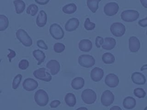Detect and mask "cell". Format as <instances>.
<instances>
[{
  "label": "cell",
  "mask_w": 147,
  "mask_h": 110,
  "mask_svg": "<svg viewBox=\"0 0 147 110\" xmlns=\"http://www.w3.org/2000/svg\"><path fill=\"white\" fill-rule=\"evenodd\" d=\"M47 68L49 70L52 75H55L60 71V65L57 61L51 60L47 62Z\"/></svg>",
  "instance_id": "15"
},
{
  "label": "cell",
  "mask_w": 147,
  "mask_h": 110,
  "mask_svg": "<svg viewBox=\"0 0 147 110\" xmlns=\"http://www.w3.org/2000/svg\"><path fill=\"white\" fill-rule=\"evenodd\" d=\"M49 33L51 36L55 40H61L64 36L63 29L57 23H53L50 26Z\"/></svg>",
  "instance_id": "5"
},
{
  "label": "cell",
  "mask_w": 147,
  "mask_h": 110,
  "mask_svg": "<svg viewBox=\"0 0 147 110\" xmlns=\"http://www.w3.org/2000/svg\"><path fill=\"white\" fill-rule=\"evenodd\" d=\"M126 31V28L121 22H114L110 26V32L115 37L122 36Z\"/></svg>",
  "instance_id": "7"
},
{
  "label": "cell",
  "mask_w": 147,
  "mask_h": 110,
  "mask_svg": "<svg viewBox=\"0 0 147 110\" xmlns=\"http://www.w3.org/2000/svg\"><path fill=\"white\" fill-rule=\"evenodd\" d=\"M38 10V6L35 4H31L30 5L27 9H26V13L30 14L31 16H34Z\"/></svg>",
  "instance_id": "30"
},
{
  "label": "cell",
  "mask_w": 147,
  "mask_h": 110,
  "mask_svg": "<svg viewBox=\"0 0 147 110\" xmlns=\"http://www.w3.org/2000/svg\"><path fill=\"white\" fill-rule=\"evenodd\" d=\"M34 1L41 5H46L47 3H48L49 1V0H34Z\"/></svg>",
  "instance_id": "41"
},
{
  "label": "cell",
  "mask_w": 147,
  "mask_h": 110,
  "mask_svg": "<svg viewBox=\"0 0 147 110\" xmlns=\"http://www.w3.org/2000/svg\"><path fill=\"white\" fill-rule=\"evenodd\" d=\"M140 2L143 7L147 9V0H140Z\"/></svg>",
  "instance_id": "42"
},
{
  "label": "cell",
  "mask_w": 147,
  "mask_h": 110,
  "mask_svg": "<svg viewBox=\"0 0 147 110\" xmlns=\"http://www.w3.org/2000/svg\"><path fill=\"white\" fill-rule=\"evenodd\" d=\"M78 62L83 67L90 68L95 64V60L91 55L82 54L79 57Z\"/></svg>",
  "instance_id": "6"
},
{
  "label": "cell",
  "mask_w": 147,
  "mask_h": 110,
  "mask_svg": "<svg viewBox=\"0 0 147 110\" xmlns=\"http://www.w3.org/2000/svg\"><path fill=\"white\" fill-rule=\"evenodd\" d=\"M101 0H87V5L89 9L92 12L95 13L98 9V3Z\"/></svg>",
  "instance_id": "28"
},
{
  "label": "cell",
  "mask_w": 147,
  "mask_h": 110,
  "mask_svg": "<svg viewBox=\"0 0 147 110\" xmlns=\"http://www.w3.org/2000/svg\"><path fill=\"white\" fill-rule=\"evenodd\" d=\"M9 26V19L6 16L0 15V31H3L7 29Z\"/></svg>",
  "instance_id": "29"
},
{
  "label": "cell",
  "mask_w": 147,
  "mask_h": 110,
  "mask_svg": "<svg viewBox=\"0 0 147 110\" xmlns=\"http://www.w3.org/2000/svg\"><path fill=\"white\" fill-rule=\"evenodd\" d=\"M144 110H147V106L144 108Z\"/></svg>",
  "instance_id": "46"
},
{
  "label": "cell",
  "mask_w": 147,
  "mask_h": 110,
  "mask_svg": "<svg viewBox=\"0 0 147 110\" xmlns=\"http://www.w3.org/2000/svg\"><path fill=\"white\" fill-rule=\"evenodd\" d=\"M141 47L140 41L135 36H131L129 39V48L131 52L136 53L139 50Z\"/></svg>",
  "instance_id": "13"
},
{
  "label": "cell",
  "mask_w": 147,
  "mask_h": 110,
  "mask_svg": "<svg viewBox=\"0 0 147 110\" xmlns=\"http://www.w3.org/2000/svg\"><path fill=\"white\" fill-rule=\"evenodd\" d=\"M109 110H122V109L117 105H114L113 107H112L111 108H110V109Z\"/></svg>",
  "instance_id": "43"
},
{
  "label": "cell",
  "mask_w": 147,
  "mask_h": 110,
  "mask_svg": "<svg viewBox=\"0 0 147 110\" xmlns=\"http://www.w3.org/2000/svg\"><path fill=\"white\" fill-rule=\"evenodd\" d=\"M114 95L110 90L105 91L100 97V102L105 107H109L111 105L114 101Z\"/></svg>",
  "instance_id": "8"
},
{
  "label": "cell",
  "mask_w": 147,
  "mask_h": 110,
  "mask_svg": "<svg viewBox=\"0 0 147 110\" xmlns=\"http://www.w3.org/2000/svg\"><path fill=\"white\" fill-rule=\"evenodd\" d=\"M146 36H147V31H146Z\"/></svg>",
  "instance_id": "47"
},
{
  "label": "cell",
  "mask_w": 147,
  "mask_h": 110,
  "mask_svg": "<svg viewBox=\"0 0 147 110\" xmlns=\"http://www.w3.org/2000/svg\"><path fill=\"white\" fill-rule=\"evenodd\" d=\"M103 62L106 64H113L115 61V57L114 55L109 52L105 53L102 57Z\"/></svg>",
  "instance_id": "27"
},
{
  "label": "cell",
  "mask_w": 147,
  "mask_h": 110,
  "mask_svg": "<svg viewBox=\"0 0 147 110\" xmlns=\"http://www.w3.org/2000/svg\"><path fill=\"white\" fill-rule=\"evenodd\" d=\"M32 53L34 58L38 61V65H40L42 62L44 61L45 59V54L42 50H40L39 49L34 50L33 51Z\"/></svg>",
  "instance_id": "24"
},
{
  "label": "cell",
  "mask_w": 147,
  "mask_h": 110,
  "mask_svg": "<svg viewBox=\"0 0 147 110\" xmlns=\"http://www.w3.org/2000/svg\"><path fill=\"white\" fill-rule=\"evenodd\" d=\"M8 50L10 52V53L7 55V57L9 58V62H11V58H13V57H14L16 56V52H15L14 50H11V49H9Z\"/></svg>",
  "instance_id": "40"
},
{
  "label": "cell",
  "mask_w": 147,
  "mask_h": 110,
  "mask_svg": "<svg viewBox=\"0 0 147 110\" xmlns=\"http://www.w3.org/2000/svg\"><path fill=\"white\" fill-rule=\"evenodd\" d=\"M22 76L21 74H18L15 76V77L13 79V83H12V88L14 89H16L18 88L20 82L21 81Z\"/></svg>",
  "instance_id": "32"
},
{
  "label": "cell",
  "mask_w": 147,
  "mask_h": 110,
  "mask_svg": "<svg viewBox=\"0 0 147 110\" xmlns=\"http://www.w3.org/2000/svg\"><path fill=\"white\" fill-rule=\"evenodd\" d=\"M119 82L118 77L114 73L108 74L105 79V82L107 86L110 88H115L117 87Z\"/></svg>",
  "instance_id": "11"
},
{
  "label": "cell",
  "mask_w": 147,
  "mask_h": 110,
  "mask_svg": "<svg viewBox=\"0 0 147 110\" xmlns=\"http://www.w3.org/2000/svg\"><path fill=\"white\" fill-rule=\"evenodd\" d=\"M122 105L125 109H131L136 107V100L131 96H127L123 99Z\"/></svg>",
  "instance_id": "20"
},
{
  "label": "cell",
  "mask_w": 147,
  "mask_h": 110,
  "mask_svg": "<svg viewBox=\"0 0 147 110\" xmlns=\"http://www.w3.org/2000/svg\"><path fill=\"white\" fill-rule=\"evenodd\" d=\"M34 101L40 107L45 106L49 101V97L47 93L44 89L37 90L34 96Z\"/></svg>",
  "instance_id": "1"
},
{
  "label": "cell",
  "mask_w": 147,
  "mask_h": 110,
  "mask_svg": "<svg viewBox=\"0 0 147 110\" xmlns=\"http://www.w3.org/2000/svg\"><path fill=\"white\" fill-rule=\"evenodd\" d=\"M139 13L134 10H126L122 11L121 14V19L127 22L136 21L139 17Z\"/></svg>",
  "instance_id": "4"
},
{
  "label": "cell",
  "mask_w": 147,
  "mask_h": 110,
  "mask_svg": "<svg viewBox=\"0 0 147 110\" xmlns=\"http://www.w3.org/2000/svg\"><path fill=\"white\" fill-rule=\"evenodd\" d=\"M92 48V42L87 39L82 40L79 43V48L82 52H90Z\"/></svg>",
  "instance_id": "18"
},
{
  "label": "cell",
  "mask_w": 147,
  "mask_h": 110,
  "mask_svg": "<svg viewBox=\"0 0 147 110\" xmlns=\"http://www.w3.org/2000/svg\"><path fill=\"white\" fill-rule=\"evenodd\" d=\"M60 101L58 100H53L49 104L51 108H55L56 107H57L60 104Z\"/></svg>",
  "instance_id": "38"
},
{
  "label": "cell",
  "mask_w": 147,
  "mask_h": 110,
  "mask_svg": "<svg viewBox=\"0 0 147 110\" xmlns=\"http://www.w3.org/2000/svg\"><path fill=\"white\" fill-rule=\"evenodd\" d=\"M131 78L132 81L137 85H144L146 82V78L145 76L140 72H136L132 73Z\"/></svg>",
  "instance_id": "17"
},
{
  "label": "cell",
  "mask_w": 147,
  "mask_h": 110,
  "mask_svg": "<svg viewBox=\"0 0 147 110\" xmlns=\"http://www.w3.org/2000/svg\"><path fill=\"white\" fill-rule=\"evenodd\" d=\"M33 75L36 78L45 82H49L52 80L51 75L45 70V68H41L35 70L33 72Z\"/></svg>",
  "instance_id": "9"
},
{
  "label": "cell",
  "mask_w": 147,
  "mask_h": 110,
  "mask_svg": "<svg viewBox=\"0 0 147 110\" xmlns=\"http://www.w3.org/2000/svg\"><path fill=\"white\" fill-rule=\"evenodd\" d=\"M64 101L66 104L70 107H73L75 105L76 103V99L74 94L72 93H68L64 97Z\"/></svg>",
  "instance_id": "23"
},
{
  "label": "cell",
  "mask_w": 147,
  "mask_h": 110,
  "mask_svg": "<svg viewBox=\"0 0 147 110\" xmlns=\"http://www.w3.org/2000/svg\"><path fill=\"white\" fill-rule=\"evenodd\" d=\"M84 27L87 30H92L95 28V24L90 22L89 18H87L84 23Z\"/></svg>",
  "instance_id": "33"
},
{
  "label": "cell",
  "mask_w": 147,
  "mask_h": 110,
  "mask_svg": "<svg viewBox=\"0 0 147 110\" xmlns=\"http://www.w3.org/2000/svg\"><path fill=\"white\" fill-rule=\"evenodd\" d=\"M47 22V15L44 10L40 11L37 18H36V24L40 27H44Z\"/></svg>",
  "instance_id": "19"
},
{
  "label": "cell",
  "mask_w": 147,
  "mask_h": 110,
  "mask_svg": "<svg viewBox=\"0 0 147 110\" xmlns=\"http://www.w3.org/2000/svg\"><path fill=\"white\" fill-rule=\"evenodd\" d=\"M83 101L87 104H92L96 100V94L91 89H84L81 95Z\"/></svg>",
  "instance_id": "3"
},
{
  "label": "cell",
  "mask_w": 147,
  "mask_h": 110,
  "mask_svg": "<svg viewBox=\"0 0 147 110\" xmlns=\"http://www.w3.org/2000/svg\"><path fill=\"white\" fill-rule=\"evenodd\" d=\"M104 75L103 70L99 67H95L91 71L90 77L92 81L95 82L99 81L102 80Z\"/></svg>",
  "instance_id": "14"
},
{
  "label": "cell",
  "mask_w": 147,
  "mask_h": 110,
  "mask_svg": "<svg viewBox=\"0 0 147 110\" xmlns=\"http://www.w3.org/2000/svg\"><path fill=\"white\" fill-rule=\"evenodd\" d=\"M116 45V41L112 37H105L104 38V42L102 48L105 50H111L114 48Z\"/></svg>",
  "instance_id": "21"
},
{
  "label": "cell",
  "mask_w": 147,
  "mask_h": 110,
  "mask_svg": "<svg viewBox=\"0 0 147 110\" xmlns=\"http://www.w3.org/2000/svg\"><path fill=\"white\" fill-rule=\"evenodd\" d=\"M119 10V6L115 2H109L106 3L103 7L105 14L108 16L115 15Z\"/></svg>",
  "instance_id": "10"
},
{
  "label": "cell",
  "mask_w": 147,
  "mask_h": 110,
  "mask_svg": "<svg viewBox=\"0 0 147 110\" xmlns=\"http://www.w3.org/2000/svg\"><path fill=\"white\" fill-rule=\"evenodd\" d=\"M16 37L20 42L25 46L29 47L33 44L32 38L24 29H18L16 32Z\"/></svg>",
  "instance_id": "2"
},
{
  "label": "cell",
  "mask_w": 147,
  "mask_h": 110,
  "mask_svg": "<svg viewBox=\"0 0 147 110\" xmlns=\"http://www.w3.org/2000/svg\"><path fill=\"white\" fill-rule=\"evenodd\" d=\"M84 85V80L81 77L74 78L71 82V87L75 90L82 89Z\"/></svg>",
  "instance_id": "22"
},
{
  "label": "cell",
  "mask_w": 147,
  "mask_h": 110,
  "mask_svg": "<svg viewBox=\"0 0 147 110\" xmlns=\"http://www.w3.org/2000/svg\"><path fill=\"white\" fill-rule=\"evenodd\" d=\"M29 65V61L25 59L21 60L18 64V67L21 70H25L28 68Z\"/></svg>",
  "instance_id": "35"
},
{
  "label": "cell",
  "mask_w": 147,
  "mask_h": 110,
  "mask_svg": "<svg viewBox=\"0 0 147 110\" xmlns=\"http://www.w3.org/2000/svg\"><path fill=\"white\" fill-rule=\"evenodd\" d=\"M138 25L142 27V28H145L147 26V17L145 18H144V19H140L139 21H138Z\"/></svg>",
  "instance_id": "39"
},
{
  "label": "cell",
  "mask_w": 147,
  "mask_h": 110,
  "mask_svg": "<svg viewBox=\"0 0 147 110\" xmlns=\"http://www.w3.org/2000/svg\"><path fill=\"white\" fill-rule=\"evenodd\" d=\"M76 9H77V7H76V5L73 3L67 4L66 5H65L64 6H63L62 8L63 11L64 13L67 14H73L74 13H75L76 11Z\"/></svg>",
  "instance_id": "26"
},
{
  "label": "cell",
  "mask_w": 147,
  "mask_h": 110,
  "mask_svg": "<svg viewBox=\"0 0 147 110\" xmlns=\"http://www.w3.org/2000/svg\"><path fill=\"white\" fill-rule=\"evenodd\" d=\"M17 14L22 13L25 9V3L22 0H15L13 1Z\"/></svg>",
  "instance_id": "25"
},
{
  "label": "cell",
  "mask_w": 147,
  "mask_h": 110,
  "mask_svg": "<svg viewBox=\"0 0 147 110\" xmlns=\"http://www.w3.org/2000/svg\"><path fill=\"white\" fill-rule=\"evenodd\" d=\"M145 68V69H147V65H144V66H142V67H141V69H142V68Z\"/></svg>",
  "instance_id": "45"
},
{
  "label": "cell",
  "mask_w": 147,
  "mask_h": 110,
  "mask_svg": "<svg viewBox=\"0 0 147 110\" xmlns=\"http://www.w3.org/2000/svg\"><path fill=\"white\" fill-rule=\"evenodd\" d=\"M133 93L135 96L138 98L141 99L144 98L146 96V92L145 90L142 88H137L134 89Z\"/></svg>",
  "instance_id": "31"
},
{
  "label": "cell",
  "mask_w": 147,
  "mask_h": 110,
  "mask_svg": "<svg viewBox=\"0 0 147 110\" xmlns=\"http://www.w3.org/2000/svg\"><path fill=\"white\" fill-rule=\"evenodd\" d=\"M79 25V21L76 18H72L69 19L65 25V29L67 32H72L76 30Z\"/></svg>",
  "instance_id": "16"
},
{
  "label": "cell",
  "mask_w": 147,
  "mask_h": 110,
  "mask_svg": "<svg viewBox=\"0 0 147 110\" xmlns=\"http://www.w3.org/2000/svg\"><path fill=\"white\" fill-rule=\"evenodd\" d=\"M104 42V38L100 36H97L95 39V45L97 48H100L102 46Z\"/></svg>",
  "instance_id": "36"
},
{
  "label": "cell",
  "mask_w": 147,
  "mask_h": 110,
  "mask_svg": "<svg viewBox=\"0 0 147 110\" xmlns=\"http://www.w3.org/2000/svg\"><path fill=\"white\" fill-rule=\"evenodd\" d=\"M65 49V45L60 42L55 43L53 45V50L56 53H61Z\"/></svg>",
  "instance_id": "34"
},
{
  "label": "cell",
  "mask_w": 147,
  "mask_h": 110,
  "mask_svg": "<svg viewBox=\"0 0 147 110\" xmlns=\"http://www.w3.org/2000/svg\"><path fill=\"white\" fill-rule=\"evenodd\" d=\"M76 110H88V109L86 107H81L78 108H77Z\"/></svg>",
  "instance_id": "44"
},
{
  "label": "cell",
  "mask_w": 147,
  "mask_h": 110,
  "mask_svg": "<svg viewBox=\"0 0 147 110\" xmlns=\"http://www.w3.org/2000/svg\"><path fill=\"white\" fill-rule=\"evenodd\" d=\"M38 84L37 81L32 78H26L22 83L23 88L27 91H33L35 90L38 87Z\"/></svg>",
  "instance_id": "12"
},
{
  "label": "cell",
  "mask_w": 147,
  "mask_h": 110,
  "mask_svg": "<svg viewBox=\"0 0 147 110\" xmlns=\"http://www.w3.org/2000/svg\"><path fill=\"white\" fill-rule=\"evenodd\" d=\"M37 45L40 48L44 49L45 50L48 49V46L46 45L45 42L42 40H39L37 41Z\"/></svg>",
  "instance_id": "37"
}]
</instances>
